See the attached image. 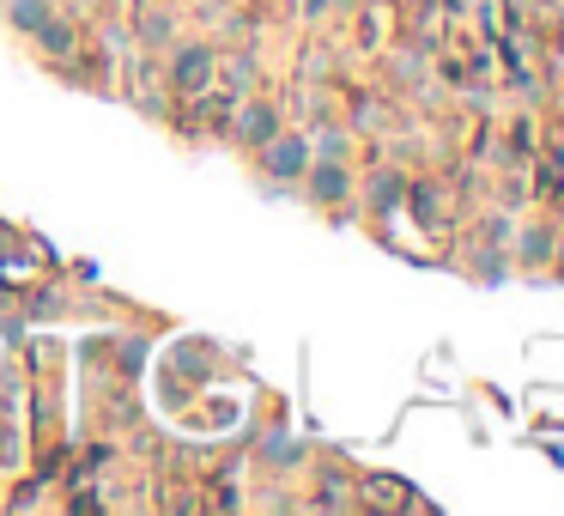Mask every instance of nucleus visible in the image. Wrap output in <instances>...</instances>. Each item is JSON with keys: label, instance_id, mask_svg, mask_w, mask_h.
<instances>
[]
</instances>
